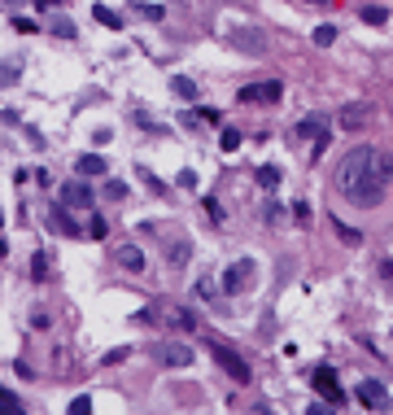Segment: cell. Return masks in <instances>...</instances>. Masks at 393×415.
I'll use <instances>...</instances> for the list:
<instances>
[{"label":"cell","mask_w":393,"mask_h":415,"mask_svg":"<svg viewBox=\"0 0 393 415\" xmlns=\"http://www.w3.org/2000/svg\"><path fill=\"white\" fill-rule=\"evenodd\" d=\"M162 358H166V363H175V368H188V363H193V350H188V346H166V350H162Z\"/></svg>","instance_id":"8fae6325"},{"label":"cell","mask_w":393,"mask_h":415,"mask_svg":"<svg viewBox=\"0 0 393 415\" xmlns=\"http://www.w3.org/2000/svg\"><path fill=\"white\" fill-rule=\"evenodd\" d=\"M210 354L219 358V368H223V372H227L232 380H241V385H249V363H245L241 354H236V350H227V346H219V341H215V346H210Z\"/></svg>","instance_id":"3957f363"},{"label":"cell","mask_w":393,"mask_h":415,"mask_svg":"<svg viewBox=\"0 0 393 415\" xmlns=\"http://www.w3.org/2000/svg\"><path fill=\"white\" fill-rule=\"evenodd\" d=\"M171 324H179V328H197V319L188 315V310H175V315H171Z\"/></svg>","instance_id":"d4e9b609"},{"label":"cell","mask_w":393,"mask_h":415,"mask_svg":"<svg viewBox=\"0 0 393 415\" xmlns=\"http://www.w3.org/2000/svg\"><path fill=\"white\" fill-rule=\"evenodd\" d=\"M223 153H236V149H241V132H236V127H223Z\"/></svg>","instance_id":"2e32d148"},{"label":"cell","mask_w":393,"mask_h":415,"mask_svg":"<svg viewBox=\"0 0 393 415\" xmlns=\"http://www.w3.org/2000/svg\"><path fill=\"white\" fill-rule=\"evenodd\" d=\"M258 184H262V188H275V184H280V166H262V171H258Z\"/></svg>","instance_id":"e0dca14e"},{"label":"cell","mask_w":393,"mask_h":415,"mask_svg":"<svg viewBox=\"0 0 393 415\" xmlns=\"http://www.w3.org/2000/svg\"><path fill=\"white\" fill-rule=\"evenodd\" d=\"M44 271H48V258H44V254H35V258H31V275H35V280H40V275H44Z\"/></svg>","instance_id":"4316f807"},{"label":"cell","mask_w":393,"mask_h":415,"mask_svg":"<svg viewBox=\"0 0 393 415\" xmlns=\"http://www.w3.org/2000/svg\"><path fill=\"white\" fill-rule=\"evenodd\" d=\"M372 118H376V110L363 106V101H354V106L341 110V127H346V132H363V127H372Z\"/></svg>","instance_id":"5b68a950"},{"label":"cell","mask_w":393,"mask_h":415,"mask_svg":"<svg viewBox=\"0 0 393 415\" xmlns=\"http://www.w3.org/2000/svg\"><path fill=\"white\" fill-rule=\"evenodd\" d=\"M118 263H123L127 271H140V267H144V254L131 249V245H123V249H118Z\"/></svg>","instance_id":"7c38bea8"},{"label":"cell","mask_w":393,"mask_h":415,"mask_svg":"<svg viewBox=\"0 0 393 415\" xmlns=\"http://www.w3.org/2000/svg\"><path fill=\"white\" fill-rule=\"evenodd\" d=\"M336 232H341V241H350V245L363 241V232H354V227H346V223H336Z\"/></svg>","instance_id":"cb8c5ba5"},{"label":"cell","mask_w":393,"mask_h":415,"mask_svg":"<svg viewBox=\"0 0 393 415\" xmlns=\"http://www.w3.org/2000/svg\"><path fill=\"white\" fill-rule=\"evenodd\" d=\"M88 232H92V237H96V241H105V219H101V215H96V219H92V227H88Z\"/></svg>","instance_id":"83f0119b"},{"label":"cell","mask_w":393,"mask_h":415,"mask_svg":"<svg viewBox=\"0 0 393 415\" xmlns=\"http://www.w3.org/2000/svg\"><path fill=\"white\" fill-rule=\"evenodd\" d=\"M52 35H57V40H74V22H57V27H52Z\"/></svg>","instance_id":"484cf974"},{"label":"cell","mask_w":393,"mask_h":415,"mask_svg":"<svg viewBox=\"0 0 393 415\" xmlns=\"http://www.w3.org/2000/svg\"><path fill=\"white\" fill-rule=\"evenodd\" d=\"M92 13H96V22H101V27H110V31H118V27H123V18H118L114 9H105V5H96Z\"/></svg>","instance_id":"4fadbf2b"},{"label":"cell","mask_w":393,"mask_h":415,"mask_svg":"<svg viewBox=\"0 0 393 415\" xmlns=\"http://www.w3.org/2000/svg\"><path fill=\"white\" fill-rule=\"evenodd\" d=\"M314 389H319V394H324V402H341V398H346V389H341L336 385V372L332 368H319V372H314Z\"/></svg>","instance_id":"8992f818"},{"label":"cell","mask_w":393,"mask_h":415,"mask_svg":"<svg viewBox=\"0 0 393 415\" xmlns=\"http://www.w3.org/2000/svg\"><path fill=\"white\" fill-rule=\"evenodd\" d=\"M9 5H18V0H9Z\"/></svg>","instance_id":"d6a6232c"},{"label":"cell","mask_w":393,"mask_h":415,"mask_svg":"<svg viewBox=\"0 0 393 415\" xmlns=\"http://www.w3.org/2000/svg\"><path fill=\"white\" fill-rule=\"evenodd\" d=\"M310 5H336V0H310Z\"/></svg>","instance_id":"1f68e13d"},{"label":"cell","mask_w":393,"mask_h":415,"mask_svg":"<svg viewBox=\"0 0 393 415\" xmlns=\"http://www.w3.org/2000/svg\"><path fill=\"white\" fill-rule=\"evenodd\" d=\"M245 280H249V263L227 267V275H223V293H241V289H245Z\"/></svg>","instance_id":"ba28073f"},{"label":"cell","mask_w":393,"mask_h":415,"mask_svg":"<svg viewBox=\"0 0 393 415\" xmlns=\"http://www.w3.org/2000/svg\"><path fill=\"white\" fill-rule=\"evenodd\" d=\"M310 415H332V402H310Z\"/></svg>","instance_id":"f546056e"},{"label":"cell","mask_w":393,"mask_h":415,"mask_svg":"<svg viewBox=\"0 0 393 415\" xmlns=\"http://www.w3.org/2000/svg\"><path fill=\"white\" fill-rule=\"evenodd\" d=\"M166 258H171L175 267H183V263H188V245H183V241H179V245H171V249H166Z\"/></svg>","instance_id":"d6986e66"},{"label":"cell","mask_w":393,"mask_h":415,"mask_svg":"<svg viewBox=\"0 0 393 415\" xmlns=\"http://www.w3.org/2000/svg\"><path fill=\"white\" fill-rule=\"evenodd\" d=\"M105 197H110V201H123V197H127V184H123V179H110V184H105Z\"/></svg>","instance_id":"ffe728a7"},{"label":"cell","mask_w":393,"mask_h":415,"mask_svg":"<svg viewBox=\"0 0 393 415\" xmlns=\"http://www.w3.org/2000/svg\"><path fill=\"white\" fill-rule=\"evenodd\" d=\"M79 175H105V158H96V153H84V158L74 162Z\"/></svg>","instance_id":"30bf717a"},{"label":"cell","mask_w":393,"mask_h":415,"mask_svg":"<svg viewBox=\"0 0 393 415\" xmlns=\"http://www.w3.org/2000/svg\"><path fill=\"white\" fill-rule=\"evenodd\" d=\"M363 22H372V27H385V22H389V13H385L380 5H363Z\"/></svg>","instance_id":"5bb4252c"},{"label":"cell","mask_w":393,"mask_h":415,"mask_svg":"<svg viewBox=\"0 0 393 415\" xmlns=\"http://www.w3.org/2000/svg\"><path fill=\"white\" fill-rule=\"evenodd\" d=\"M70 415H92V398H88V394H79V398L70 402Z\"/></svg>","instance_id":"44dd1931"},{"label":"cell","mask_w":393,"mask_h":415,"mask_svg":"<svg viewBox=\"0 0 393 415\" xmlns=\"http://www.w3.org/2000/svg\"><path fill=\"white\" fill-rule=\"evenodd\" d=\"M62 205H70V210H92V188L74 179V184L62 188Z\"/></svg>","instance_id":"52a82bcc"},{"label":"cell","mask_w":393,"mask_h":415,"mask_svg":"<svg viewBox=\"0 0 393 415\" xmlns=\"http://www.w3.org/2000/svg\"><path fill=\"white\" fill-rule=\"evenodd\" d=\"M35 5H40V9H57V5H62V0H35Z\"/></svg>","instance_id":"4dcf8cb0"},{"label":"cell","mask_w":393,"mask_h":415,"mask_svg":"<svg viewBox=\"0 0 393 415\" xmlns=\"http://www.w3.org/2000/svg\"><path fill=\"white\" fill-rule=\"evenodd\" d=\"M52 223H57L62 232H70V237H74V232H79V227H74V219H70L66 210H52Z\"/></svg>","instance_id":"603a6c76"},{"label":"cell","mask_w":393,"mask_h":415,"mask_svg":"<svg viewBox=\"0 0 393 415\" xmlns=\"http://www.w3.org/2000/svg\"><path fill=\"white\" fill-rule=\"evenodd\" d=\"M175 92H179L183 101H197V84H193V79H183V74L175 79Z\"/></svg>","instance_id":"ac0fdd59"},{"label":"cell","mask_w":393,"mask_h":415,"mask_svg":"<svg viewBox=\"0 0 393 415\" xmlns=\"http://www.w3.org/2000/svg\"><path fill=\"white\" fill-rule=\"evenodd\" d=\"M297 136H302V140H310V153L319 158V153L328 149V118H324V114L302 118V123H297Z\"/></svg>","instance_id":"7a4b0ae2"},{"label":"cell","mask_w":393,"mask_h":415,"mask_svg":"<svg viewBox=\"0 0 393 415\" xmlns=\"http://www.w3.org/2000/svg\"><path fill=\"white\" fill-rule=\"evenodd\" d=\"M336 40V27H314V44H319V48H328Z\"/></svg>","instance_id":"7402d4cb"},{"label":"cell","mask_w":393,"mask_h":415,"mask_svg":"<svg viewBox=\"0 0 393 415\" xmlns=\"http://www.w3.org/2000/svg\"><path fill=\"white\" fill-rule=\"evenodd\" d=\"M0 402H5V415H26V411H22V402H18V394H13V389H0Z\"/></svg>","instance_id":"9a60e30c"},{"label":"cell","mask_w":393,"mask_h":415,"mask_svg":"<svg viewBox=\"0 0 393 415\" xmlns=\"http://www.w3.org/2000/svg\"><path fill=\"white\" fill-rule=\"evenodd\" d=\"M389 184H393V153L358 144L336 166V193L350 197L354 205H380Z\"/></svg>","instance_id":"6da1fadb"},{"label":"cell","mask_w":393,"mask_h":415,"mask_svg":"<svg viewBox=\"0 0 393 415\" xmlns=\"http://www.w3.org/2000/svg\"><path fill=\"white\" fill-rule=\"evenodd\" d=\"M205 215L215 219V223H223V210H219V201H205Z\"/></svg>","instance_id":"f1b7e54d"},{"label":"cell","mask_w":393,"mask_h":415,"mask_svg":"<svg viewBox=\"0 0 393 415\" xmlns=\"http://www.w3.org/2000/svg\"><path fill=\"white\" fill-rule=\"evenodd\" d=\"M284 96V88L275 84V79H267V84H249V88H241V106H275V101Z\"/></svg>","instance_id":"277c9868"},{"label":"cell","mask_w":393,"mask_h":415,"mask_svg":"<svg viewBox=\"0 0 393 415\" xmlns=\"http://www.w3.org/2000/svg\"><path fill=\"white\" fill-rule=\"evenodd\" d=\"M358 398H363L367 407H380V402H385V389H380V380H363V385H358Z\"/></svg>","instance_id":"9c48e42d"}]
</instances>
